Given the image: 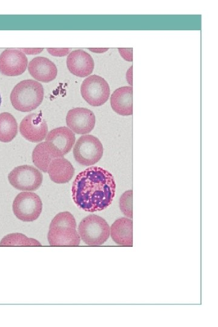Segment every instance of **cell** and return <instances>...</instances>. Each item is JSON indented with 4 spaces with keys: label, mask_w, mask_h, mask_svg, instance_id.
Returning <instances> with one entry per match:
<instances>
[{
    "label": "cell",
    "mask_w": 218,
    "mask_h": 327,
    "mask_svg": "<svg viewBox=\"0 0 218 327\" xmlns=\"http://www.w3.org/2000/svg\"><path fill=\"white\" fill-rule=\"evenodd\" d=\"M116 188L112 174L101 167H91L76 176L72 196L79 209L87 212H100L112 203Z\"/></svg>",
    "instance_id": "obj_1"
},
{
    "label": "cell",
    "mask_w": 218,
    "mask_h": 327,
    "mask_svg": "<svg viewBox=\"0 0 218 327\" xmlns=\"http://www.w3.org/2000/svg\"><path fill=\"white\" fill-rule=\"evenodd\" d=\"M48 241L53 247H77L80 237L76 231L75 218L70 212L57 214L49 227Z\"/></svg>",
    "instance_id": "obj_2"
},
{
    "label": "cell",
    "mask_w": 218,
    "mask_h": 327,
    "mask_svg": "<svg viewBox=\"0 0 218 327\" xmlns=\"http://www.w3.org/2000/svg\"><path fill=\"white\" fill-rule=\"evenodd\" d=\"M44 96V88L41 84L33 79H26L14 87L10 99L12 106L17 111L29 112L40 106Z\"/></svg>",
    "instance_id": "obj_3"
},
{
    "label": "cell",
    "mask_w": 218,
    "mask_h": 327,
    "mask_svg": "<svg viewBox=\"0 0 218 327\" xmlns=\"http://www.w3.org/2000/svg\"><path fill=\"white\" fill-rule=\"evenodd\" d=\"M110 229L101 217L92 214L84 218L78 226V234L87 245L100 246L110 236Z\"/></svg>",
    "instance_id": "obj_4"
},
{
    "label": "cell",
    "mask_w": 218,
    "mask_h": 327,
    "mask_svg": "<svg viewBox=\"0 0 218 327\" xmlns=\"http://www.w3.org/2000/svg\"><path fill=\"white\" fill-rule=\"evenodd\" d=\"M73 153L74 158L79 164L84 166H92L102 158L103 144L96 137L85 135L76 141Z\"/></svg>",
    "instance_id": "obj_5"
},
{
    "label": "cell",
    "mask_w": 218,
    "mask_h": 327,
    "mask_svg": "<svg viewBox=\"0 0 218 327\" xmlns=\"http://www.w3.org/2000/svg\"><path fill=\"white\" fill-rule=\"evenodd\" d=\"M15 216L23 222H33L40 216L43 203L40 198L35 193L23 192L15 198L12 205Z\"/></svg>",
    "instance_id": "obj_6"
},
{
    "label": "cell",
    "mask_w": 218,
    "mask_h": 327,
    "mask_svg": "<svg viewBox=\"0 0 218 327\" xmlns=\"http://www.w3.org/2000/svg\"><path fill=\"white\" fill-rule=\"evenodd\" d=\"M8 180L15 189L24 192H32L40 187L43 176L36 167L23 165L16 167L10 172Z\"/></svg>",
    "instance_id": "obj_7"
},
{
    "label": "cell",
    "mask_w": 218,
    "mask_h": 327,
    "mask_svg": "<svg viewBox=\"0 0 218 327\" xmlns=\"http://www.w3.org/2000/svg\"><path fill=\"white\" fill-rule=\"evenodd\" d=\"M110 93L108 82L96 75L88 77L81 84V96L91 106H103L108 101Z\"/></svg>",
    "instance_id": "obj_8"
},
{
    "label": "cell",
    "mask_w": 218,
    "mask_h": 327,
    "mask_svg": "<svg viewBox=\"0 0 218 327\" xmlns=\"http://www.w3.org/2000/svg\"><path fill=\"white\" fill-rule=\"evenodd\" d=\"M28 59L21 49H7L0 55V72L4 76L17 77L23 74Z\"/></svg>",
    "instance_id": "obj_9"
},
{
    "label": "cell",
    "mask_w": 218,
    "mask_h": 327,
    "mask_svg": "<svg viewBox=\"0 0 218 327\" xmlns=\"http://www.w3.org/2000/svg\"><path fill=\"white\" fill-rule=\"evenodd\" d=\"M21 135L32 143H39L46 138L48 126L41 114H31L24 117L19 124Z\"/></svg>",
    "instance_id": "obj_10"
},
{
    "label": "cell",
    "mask_w": 218,
    "mask_h": 327,
    "mask_svg": "<svg viewBox=\"0 0 218 327\" xmlns=\"http://www.w3.org/2000/svg\"><path fill=\"white\" fill-rule=\"evenodd\" d=\"M95 114L88 109L77 107L70 110L67 115V126L76 134L90 133L95 127Z\"/></svg>",
    "instance_id": "obj_11"
},
{
    "label": "cell",
    "mask_w": 218,
    "mask_h": 327,
    "mask_svg": "<svg viewBox=\"0 0 218 327\" xmlns=\"http://www.w3.org/2000/svg\"><path fill=\"white\" fill-rule=\"evenodd\" d=\"M67 66L73 76L84 78L92 74L95 64L90 54L79 49L69 55L67 58Z\"/></svg>",
    "instance_id": "obj_12"
},
{
    "label": "cell",
    "mask_w": 218,
    "mask_h": 327,
    "mask_svg": "<svg viewBox=\"0 0 218 327\" xmlns=\"http://www.w3.org/2000/svg\"><path fill=\"white\" fill-rule=\"evenodd\" d=\"M28 71L35 79L45 83L54 80L58 74L55 64L43 57H36L30 61Z\"/></svg>",
    "instance_id": "obj_13"
},
{
    "label": "cell",
    "mask_w": 218,
    "mask_h": 327,
    "mask_svg": "<svg viewBox=\"0 0 218 327\" xmlns=\"http://www.w3.org/2000/svg\"><path fill=\"white\" fill-rule=\"evenodd\" d=\"M64 157L53 144L45 141L37 145L32 153V161L41 171L47 173L49 164L54 159Z\"/></svg>",
    "instance_id": "obj_14"
},
{
    "label": "cell",
    "mask_w": 218,
    "mask_h": 327,
    "mask_svg": "<svg viewBox=\"0 0 218 327\" xmlns=\"http://www.w3.org/2000/svg\"><path fill=\"white\" fill-rule=\"evenodd\" d=\"M110 104L113 111L120 115H132V87L124 86L115 90L111 95Z\"/></svg>",
    "instance_id": "obj_15"
},
{
    "label": "cell",
    "mask_w": 218,
    "mask_h": 327,
    "mask_svg": "<svg viewBox=\"0 0 218 327\" xmlns=\"http://www.w3.org/2000/svg\"><path fill=\"white\" fill-rule=\"evenodd\" d=\"M75 135L69 127H60L52 130L46 137V141L54 145L63 155L73 149L75 143Z\"/></svg>",
    "instance_id": "obj_16"
},
{
    "label": "cell",
    "mask_w": 218,
    "mask_h": 327,
    "mask_svg": "<svg viewBox=\"0 0 218 327\" xmlns=\"http://www.w3.org/2000/svg\"><path fill=\"white\" fill-rule=\"evenodd\" d=\"M48 173L54 183L66 184L73 179L75 169L70 161L61 157L52 161L48 167Z\"/></svg>",
    "instance_id": "obj_17"
},
{
    "label": "cell",
    "mask_w": 218,
    "mask_h": 327,
    "mask_svg": "<svg viewBox=\"0 0 218 327\" xmlns=\"http://www.w3.org/2000/svg\"><path fill=\"white\" fill-rule=\"evenodd\" d=\"M110 235L118 245L133 246V221L127 218L117 219L110 227Z\"/></svg>",
    "instance_id": "obj_18"
},
{
    "label": "cell",
    "mask_w": 218,
    "mask_h": 327,
    "mask_svg": "<svg viewBox=\"0 0 218 327\" xmlns=\"http://www.w3.org/2000/svg\"><path fill=\"white\" fill-rule=\"evenodd\" d=\"M18 133V124L16 118L9 112L0 114V141L9 143Z\"/></svg>",
    "instance_id": "obj_19"
},
{
    "label": "cell",
    "mask_w": 218,
    "mask_h": 327,
    "mask_svg": "<svg viewBox=\"0 0 218 327\" xmlns=\"http://www.w3.org/2000/svg\"><path fill=\"white\" fill-rule=\"evenodd\" d=\"M1 247H41V244L36 239L29 238L21 233H11L5 236L0 242Z\"/></svg>",
    "instance_id": "obj_20"
},
{
    "label": "cell",
    "mask_w": 218,
    "mask_h": 327,
    "mask_svg": "<svg viewBox=\"0 0 218 327\" xmlns=\"http://www.w3.org/2000/svg\"><path fill=\"white\" fill-rule=\"evenodd\" d=\"M133 192L128 191L123 194L120 199L121 211L126 216L132 219L133 218Z\"/></svg>",
    "instance_id": "obj_21"
},
{
    "label": "cell",
    "mask_w": 218,
    "mask_h": 327,
    "mask_svg": "<svg viewBox=\"0 0 218 327\" xmlns=\"http://www.w3.org/2000/svg\"><path fill=\"white\" fill-rule=\"evenodd\" d=\"M47 51L52 56L54 57H64L67 56L70 52L69 49H48Z\"/></svg>",
    "instance_id": "obj_22"
},
{
    "label": "cell",
    "mask_w": 218,
    "mask_h": 327,
    "mask_svg": "<svg viewBox=\"0 0 218 327\" xmlns=\"http://www.w3.org/2000/svg\"><path fill=\"white\" fill-rule=\"evenodd\" d=\"M21 50L24 54L28 55L38 54L43 51V49H22Z\"/></svg>",
    "instance_id": "obj_23"
},
{
    "label": "cell",
    "mask_w": 218,
    "mask_h": 327,
    "mask_svg": "<svg viewBox=\"0 0 218 327\" xmlns=\"http://www.w3.org/2000/svg\"><path fill=\"white\" fill-rule=\"evenodd\" d=\"M119 51L120 52L121 56H122L126 60L132 61V52H128V53L126 54L125 49H120Z\"/></svg>",
    "instance_id": "obj_24"
},
{
    "label": "cell",
    "mask_w": 218,
    "mask_h": 327,
    "mask_svg": "<svg viewBox=\"0 0 218 327\" xmlns=\"http://www.w3.org/2000/svg\"><path fill=\"white\" fill-rule=\"evenodd\" d=\"M90 51L95 52V53H105L106 51H108V49H89Z\"/></svg>",
    "instance_id": "obj_25"
},
{
    "label": "cell",
    "mask_w": 218,
    "mask_h": 327,
    "mask_svg": "<svg viewBox=\"0 0 218 327\" xmlns=\"http://www.w3.org/2000/svg\"><path fill=\"white\" fill-rule=\"evenodd\" d=\"M1 95H0V106H1Z\"/></svg>",
    "instance_id": "obj_26"
}]
</instances>
